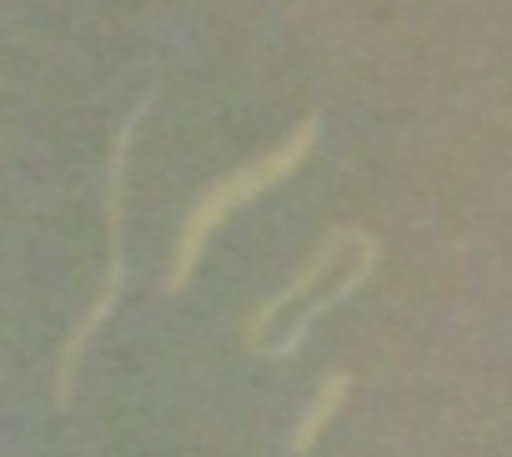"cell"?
I'll return each instance as SVG.
<instances>
[{"instance_id": "obj_2", "label": "cell", "mask_w": 512, "mask_h": 457, "mask_svg": "<svg viewBox=\"0 0 512 457\" xmlns=\"http://www.w3.org/2000/svg\"><path fill=\"white\" fill-rule=\"evenodd\" d=\"M141 106H146V101H141ZM141 106L121 121V131H116V141H111V171H106V247H111V252H106V277H101L91 307L81 312V322L71 327L66 347H61V367H56V407L71 402V392H76V372H81V357H86L91 337L101 332V322L116 312L121 287H126V166H131V136H136V116H141Z\"/></svg>"}, {"instance_id": "obj_1", "label": "cell", "mask_w": 512, "mask_h": 457, "mask_svg": "<svg viewBox=\"0 0 512 457\" xmlns=\"http://www.w3.org/2000/svg\"><path fill=\"white\" fill-rule=\"evenodd\" d=\"M317 136H322V116H302V121L287 131L282 146L241 161L236 171H226L221 181H211V186L191 201V211H186V221H181V237H176V252H171V267H166V277H161V287H166L171 297L191 287V277H196V267H201V257H206V242L216 237V226H221L236 206H246V201H256V196H267L272 186H282V181L312 156Z\"/></svg>"}, {"instance_id": "obj_3", "label": "cell", "mask_w": 512, "mask_h": 457, "mask_svg": "<svg viewBox=\"0 0 512 457\" xmlns=\"http://www.w3.org/2000/svg\"><path fill=\"white\" fill-rule=\"evenodd\" d=\"M352 242H357V232H352V226H332V232L307 252V262L292 272V282L287 287H277L272 297H262V302H256L246 317H241V347L246 352H256V357H267L272 352V342H267V332L282 322V312L287 307H297L317 282H327V277H337V267H342V252H352Z\"/></svg>"}, {"instance_id": "obj_5", "label": "cell", "mask_w": 512, "mask_h": 457, "mask_svg": "<svg viewBox=\"0 0 512 457\" xmlns=\"http://www.w3.org/2000/svg\"><path fill=\"white\" fill-rule=\"evenodd\" d=\"M347 392H352V372H327V377H322V387L312 392L307 412H302V417H297V427H292V452H297V457H307V452L322 442V432H327V427H332V417L342 412Z\"/></svg>"}, {"instance_id": "obj_4", "label": "cell", "mask_w": 512, "mask_h": 457, "mask_svg": "<svg viewBox=\"0 0 512 457\" xmlns=\"http://www.w3.org/2000/svg\"><path fill=\"white\" fill-rule=\"evenodd\" d=\"M377 257H382V242H377L372 232H357V252H352V262L342 267V277H337L322 297H312V302L302 307V317H297V322H292L277 342H272V352H267V357H297V347H302V337L317 327V317H327L337 302H347V297H352V292H357L372 272H377Z\"/></svg>"}]
</instances>
